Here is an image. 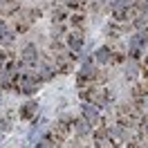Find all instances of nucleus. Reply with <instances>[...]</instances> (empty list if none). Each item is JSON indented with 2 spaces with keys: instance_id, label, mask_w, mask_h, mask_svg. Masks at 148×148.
<instances>
[{
  "instance_id": "obj_1",
  "label": "nucleus",
  "mask_w": 148,
  "mask_h": 148,
  "mask_svg": "<svg viewBox=\"0 0 148 148\" xmlns=\"http://www.w3.org/2000/svg\"><path fill=\"white\" fill-rule=\"evenodd\" d=\"M36 58H38V52H36L34 45H27L25 49H23V63L32 65V63H36Z\"/></svg>"
},
{
  "instance_id": "obj_2",
  "label": "nucleus",
  "mask_w": 148,
  "mask_h": 148,
  "mask_svg": "<svg viewBox=\"0 0 148 148\" xmlns=\"http://www.w3.org/2000/svg\"><path fill=\"white\" fill-rule=\"evenodd\" d=\"M83 114L88 121H97V117H99V112H97V106H83Z\"/></svg>"
},
{
  "instance_id": "obj_3",
  "label": "nucleus",
  "mask_w": 148,
  "mask_h": 148,
  "mask_svg": "<svg viewBox=\"0 0 148 148\" xmlns=\"http://www.w3.org/2000/svg\"><path fill=\"white\" fill-rule=\"evenodd\" d=\"M20 88H23L27 94H32V92H36V81H32V79H23V81H20Z\"/></svg>"
},
{
  "instance_id": "obj_4",
  "label": "nucleus",
  "mask_w": 148,
  "mask_h": 148,
  "mask_svg": "<svg viewBox=\"0 0 148 148\" xmlns=\"http://www.w3.org/2000/svg\"><path fill=\"white\" fill-rule=\"evenodd\" d=\"M97 61H99V63H108V61H110V49H108V47L97 49Z\"/></svg>"
},
{
  "instance_id": "obj_5",
  "label": "nucleus",
  "mask_w": 148,
  "mask_h": 148,
  "mask_svg": "<svg viewBox=\"0 0 148 148\" xmlns=\"http://www.w3.org/2000/svg\"><path fill=\"white\" fill-rule=\"evenodd\" d=\"M67 43H70V47H72V49H81V45H83V38L79 36V34H74V36H70V40H67Z\"/></svg>"
},
{
  "instance_id": "obj_6",
  "label": "nucleus",
  "mask_w": 148,
  "mask_h": 148,
  "mask_svg": "<svg viewBox=\"0 0 148 148\" xmlns=\"http://www.w3.org/2000/svg\"><path fill=\"white\" fill-rule=\"evenodd\" d=\"M38 110V106L36 103H27L25 108H23V117H34V112Z\"/></svg>"
},
{
  "instance_id": "obj_7",
  "label": "nucleus",
  "mask_w": 148,
  "mask_h": 148,
  "mask_svg": "<svg viewBox=\"0 0 148 148\" xmlns=\"http://www.w3.org/2000/svg\"><path fill=\"white\" fill-rule=\"evenodd\" d=\"M18 7V0H7L5 5H0V11H14Z\"/></svg>"
},
{
  "instance_id": "obj_8",
  "label": "nucleus",
  "mask_w": 148,
  "mask_h": 148,
  "mask_svg": "<svg viewBox=\"0 0 148 148\" xmlns=\"http://www.w3.org/2000/svg\"><path fill=\"white\" fill-rule=\"evenodd\" d=\"M110 7L112 9H123V7H128V0H110Z\"/></svg>"
},
{
  "instance_id": "obj_9",
  "label": "nucleus",
  "mask_w": 148,
  "mask_h": 148,
  "mask_svg": "<svg viewBox=\"0 0 148 148\" xmlns=\"http://www.w3.org/2000/svg\"><path fill=\"white\" fill-rule=\"evenodd\" d=\"M88 121H76V132H79V135H85V132H88Z\"/></svg>"
},
{
  "instance_id": "obj_10",
  "label": "nucleus",
  "mask_w": 148,
  "mask_h": 148,
  "mask_svg": "<svg viewBox=\"0 0 148 148\" xmlns=\"http://www.w3.org/2000/svg\"><path fill=\"white\" fill-rule=\"evenodd\" d=\"M36 148H58V146H56L54 141H49V139H43V141H38Z\"/></svg>"
},
{
  "instance_id": "obj_11",
  "label": "nucleus",
  "mask_w": 148,
  "mask_h": 148,
  "mask_svg": "<svg viewBox=\"0 0 148 148\" xmlns=\"http://www.w3.org/2000/svg\"><path fill=\"white\" fill-rule=\"evenodd\" d=\"M92 99L99 103V106H103V103H106V94H103V92H97V94H92Z\"/></svg>"
},
{
  "instance_id": "obj_12",
  "label": "nucleus",
  "mask_w": 148,
  "mask_h": 148,
  "mask_svg": "<svg viewBox=\"0 0 148 148\" xmlns=\"http://www.w3.org/2000/svg\"><path fill=\"white\" fill-rule=\"evenodd\" d=\"M144 128H146V130H148V119H146V121H144Z\"/></svg>"
}]
</instances>
